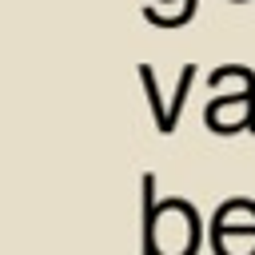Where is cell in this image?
<instances>
[{
    "label": "cell",
    "mask_w": 255,
    "mask_h": 255,
    "mask_svg": "<svg viewBox=\"0 0 255 255\" xmlns=\"http://www.w3.org/2000/svg\"><path fill=\"white\" fill-rule=\"evenodd\" d=\"M139 80H143V88H147V96H151V112H155V128H159V135L175 131V120H179V112H183V104H187V92H191V84H195V64H183V72H179V88H175L171 108H163V104H159L155 72H151L147 64L139 68Z\"/></svg>",
    "instance_id": "cell-1"
},
{
    "label": "cell",
    "mask_w": 255,
    "mask_h": 255,
    "mask_svg": "<svg viewBox=\"0 0 255 255\" xmlns=\"http://www.w3.org/2000/svg\"><path fill=\"white\" fill-rule=\"evenodd\" d=\"M159 4H171V0H159Z\"/></svg>",
    "instance_id": "cell-2"
}]
</instances>
